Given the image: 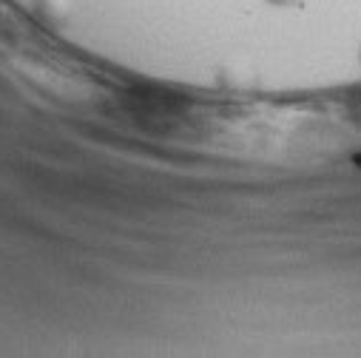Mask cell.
Returning <instances> with one entry per match:
<instances>
[{
  "mask_svg": "<svg viewBox=\"0 0 361 358\" xmlns=\"http://www.w3.org/2000/svg\"><path fill=\"white\" fill-rule=\"evenodd\" d=\"M270 4H276V6H293L296 0H270Z\"/></svg>",
  "mask_w": 361,
  "mask_h": 358,
  "instance_id": "obj_1",
  "label": "cell"
}]
</instances>
